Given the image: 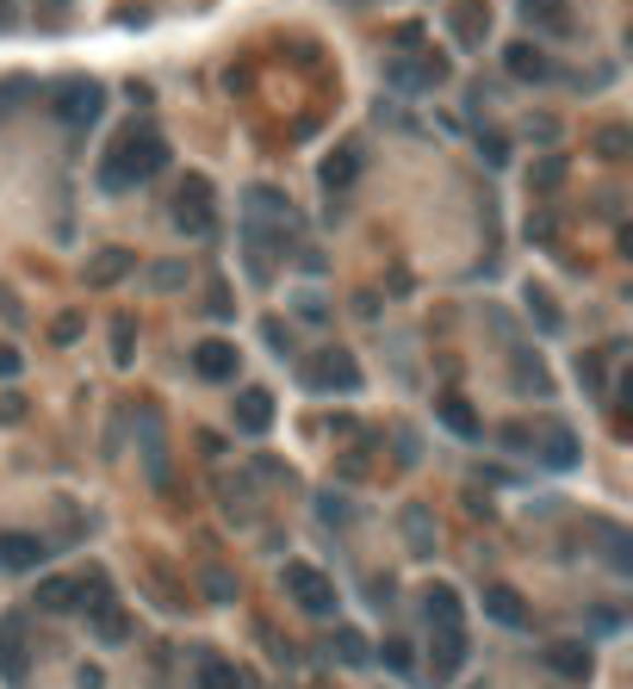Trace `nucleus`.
Masks as SVG:
<instances>
[{
    "instance_id": "nucleus-6",
    "label": "nucleus",
    "mask_w": 633,
    "mask_h": 689,
    "mask_svg": "<svg viewBox=\"0 0 633 689\" xmlns=\"http://www.w3.org/2000/svg\"><path fill=\"white\" fill-rule=\"evenodd\" d=\"M391 87H403V94H422V87H442L447 81V57L442 50H422V57H398L391 69Z\"/></svg>"
},
{
    "instance_id": "nucleus-30",
    "label": "nucleus",
    "mask_w": 633,
    "mask_h": 689,
    "mask_svg": "<svg viewBox=\"0 0 633 689\" xmlns=\"http://www.w3.org/2000/svg\"><path fill=\"white\" fill-rule=\"evenodd\" d=\"M180 280H187V268H180V261H162V268H155V287H162V292H174Z\"/></svg>"
},
{
    "instance_id": "nucleus-20",
    "label": "nucleus",
    "mask_w": 633,
    "mask_h": 689,
    "mask_svg": "<svg viewBox=\"0 0 633 689\" xmlns=\"http://www.w3.org/2000/svg\"><path fill=\"white\" fill-rule=\"evenodd\" d=\"M137 261L125 249H99L94 261H87V280H94V287H118V280H125V273H131Z\"/></svg>"
},
{
    "instance_id": "nucleus-10",
    "label": "nucleus",
    "mask_w": 633,
    "mask_h": 689,
    "mask_svg": "<svg viewBox=\"0 0 633 689\" xmlns=\"http://www.w3.org/2000/svg\"><path fill=\"white\" fill-rule=\"evenodd\" d=\"M484 621H497V628H528V603H521L509 584H484Z\"/></svg>"
},
{
    "instance_id": "nucleus-23",
    "label": "nucleus",
    "mask_w": 633,
    "mask_h": 689,
    "mask_svg": "<svg viewBox=\"0 0 633 689\" xmlns=\"http://www.w3.org/2000/svg\"><path fill=\"white\" fill-rule=\"evenodd\" d=\"M94 633L106 640V646H118V640L131 633V628H125V609H118V603H99V609H94Z\"/></svg>"
},
{
    "instance_id": "nucleus-32",
    "label": "nucleus",
    "mask_w": 633,
    "mask_h": 689,
    "mask_svg": "<svg viewBox=\"0 0 633 689\" xmlns=\"http://www.w3.org/2000/svg\"><path fill=\"white\" fill-rule=\"evenodd\" d=\"M81 336V317H57V342H75Z\"/></svg>"
},
{
    "instance_id": "nucleus-11",
    "label": "nucleus",
    "mask_w": 633,
    "mask_h": 689,
    "mask_svg": "<svg viewBox=\"0 0 633 689\" xmlns=\"http://www.w3.org/2000/svg\"><path fill=\"white\" fill-rule=\"evenodd\" d=\"M466 670V633H435V646H429V677L435 684H454Z\"/></svg>"
},
{
    "instance_id": "nucleus-17",
    "label": "nucleus",
    "mask_w": 633,
    "mask_h": 689,
    "mask_svg": "<svg viewBox=\"0 0 633 689\" xmlns=\"http://www.w3.org/2000/svg\"><path fill=\"white\" fill-rule=\"evenodd\" d=\"M81 603V577H44L38 584V609L44 615H69Z\"/></svg>"
},
{
    "instance_id": "nucleus-18",
    "label": "nucleus",
    "mask_w": 633,
    "mask_h": 689,
    "mask_svg": "<svg viewBox=\"0 0 633 689\" xmlns=\"http://www.w3.org/2000/svg\"><path fill=\"white\" fill-rule=\"evenodd\" d=\"M435 417H442V422H447V429H454L460 441H479V435H484L479 410H472L466 398H442V404H435Z\"/></svg>"
},
{
    "instance_id": "nucleus-34",
    "label": "nucleus",
    "mask_w": 633,
    "mask_h": 689,
    "mask_svg": "<svg viewBox=\"0 0 633 689\" xmlns=\"http://www.w3.org/2000/svg\"><path fill=\"white\" fill-rule=\"evenodd\" d=\"M20 20V0H0V25H13Z\"/></svg>"
},
{
    "instance_id": "nucleus-25",
    "label": "nucleus",
    "mask_w": 633,
    "mask_h": 689,
    "mask_svg": "<svg viewBox=\"0 0 633 689\" xmlns=\"http://www.w3.org/2000/svg\"><path fill=\"white\" fill-rule=\"evenodd\" d=\"M336 658H342V665H354V670H361L366 658H373V646H366V640H361V633H354V628H336Z\"/></svg>"
},
{
    "instance_id": "nucleus-21",
    "label": "nucleus",
    "mask_w": 633,
    "mask_h": 689,
    "mask_svg": "<svg viewBox=\"0 0 633 689\" xmlns=\"http://www.w3.org/2000/svg\"><path fill=\"white\" fill-rule=\"evenodd\" d=\"M354 174H361V143H342V150L324 162V180L329 187H354Z\"/></svg>"
},
{
    "instance_id": "nucleus-13",
    "label": "nucleus",
    "mask_w": 633,
    "mask_h": 689,
    "mask_svg": "<svg viewBox=\"0 0 633 689\" xmlns=\"http://www.w3.org/2000/svg\"><path fill=\"white\" fill-rule=\"evenodd\" d=\"M44 559H50V547L38 535H0V572H32Z\"/></svg>"
},
{
    "instance_id": "nucleus-31",
    "label": "nucleus",
    "mask_w": 633,
    "mask_h": 689,
    "mask_svg": "<svg viewBox=\"0 0 633 689\" xmlns=\"http://www.w3.org/2000/svg\"><path fill=\"white\" fill-rule=\"evenodd\" d=\"M596 150H602V155H621V150H628V137H621V131H602V143H596Z\"/></svg>"
},
{
    "instance_id": "nucleus-2",
    "label": "nucleus",
    "mask_w": 633,
    "mask_h": 689,
    "mask_svg": "<svg viewBox=\"0 0 633 689\" xmlns=\"http://www.w3.org/2000/svg\"><path fill=\"white\" fill-rule=\"evenodd\" d=\"M99 113H106V87H99L94 75H69L50 87V118L57 125H69V131H87V125H99Z\"/></svg>"
},
{
    "instance_id": "nucleus-26",
    "label": "nucleus",
    "mask_w": 633,
    "mask_h": 689,
    "mask_svg": "<svg viewBox=\"0 0 633 689\" xmlns=\"http://www.w3.org/2000/svg\"><path fill=\"white\" fill-rule=\"evenodd\" d=\"M528 311L540 317V329H565V317H559V305H553V292L547 287H528Z\"/></svg>"
},
{
    "instance_id": "nucleus-5",
    "label": "nucleus",
    "mask_w": 633,
    "mask_h": 689,
    "mask_svg": "<svg viewBox=\"0 0 633 689\" xmlns=\"http://www.w3.org/2000/svg\"><path fill=\"white\" fill-rule=\"evenodd\" d=\"M286 596L305 615H336V584H329L317 565H305V559H298V565H286Z\"/></svg>"
},
{
    "instance_id": "nucleus-24",
    "label": "nucleus",
    "mask_w": 633,
    "mask_h": 689,
    "mask_svg": "<svg viewBox=\"0 0 633 689\" xmlns=\"http://www.w3.org/2000/svg\"><path fill=\"white\" fill-rule=\"evenodd\" d=\"M199 689H243V670L224 665V658H206L199 665Z\"/></svg>"
},
{
    "instance_id": "nucleus-9",
    "label": "nucleus",
    "mask_w": 633,
    "mask_h": 689,
    "mask_svg": "<svg viewBox=\"0 0 633 689\" xmlns=\"http://www.w3.org/2000/svg\"><path fill=\"white\" fill-rule=\"evenodd\" d=\"M535 459L547 466V472H572L577 466V435L565 429V422H547L540 441H535Z\"/></svg>"
},
{
    "instance_id": "nucleus-14",
    "label": "nucleus",
    "mask_w": 633,
    "mask_h": 689,
    "mask_svg": "<svg viewBox=\"0 0 633 689\" xmlns=\"http://www.w3.org/2000/svg\"><path fill=\"white\" fill-rule=\"evenodd\" d=\"M547 670H559L565 684H584L590 677V646L584 640H553L547 646Z\"/></svg>"
},
{
    "instance_id": "nucleus-28",
    "label": "nucleus",
    "mask_w": 633,
    "mask_h": 689,
    "mask_svg": "<svg viewBox=\"0 0 633 689\" xmlns=\"http://www.w3.org/2000/svg\"><path fill=\"white\" fill-rule=\"evenodd\" d=\"M379 665H385V670H410V665H417V652H410V640H398V633H391V640L379 646Z\"/></svg>"
},
{
    "instance_id": "nucleus-33",
    "label": "nucleus",
    "mask_w": 633,
    "mask_h": 689,
    "mask_svg": "<svg viewBox=\"0 0 633 689\" xmlns=\"http://www.w3.org/2000/svg\"><path fill=\"white\" fill-rule=\"evenodd\" d=\"M13 373H20V354H13V348H0V379H13Z\"/></svg>"
},
{
    "instance_id": "nucleus-19",
    "label": "nucleus",
    "mask_w": 633,
    "mask_h": 689,
    "mask_svg": "<svg viewBox=\"0 0 633 689\" xmlns=\"http://www.w3.org/2000/svg\"><path fill=\"white\" fill-rule=\"evenodd\" d=\"M422 609H429V621H435V633H460V596L447 591V584H435V591L422 596Z\"/></svg>"
},
{
    "instance_id": "nucleus-29",
    "label": "nucleus",
    "mask_w": 633,
    "mask_h": 689,
    "mask_svg": "<svg viewBox=\"0 0 633 689\" xmlns=\"http://www.w3.org/2000/svg\"><path fill=\"white\" fill-rule=\"evenodd\" d=\"M484 25H491V20H484L479 7H460V13H454V32H460V44H479Z\"/></svg>"
},
{
    "instance_id": "nucleus-22",
    "label": "nucleus",
    "mask_w": 633,
    "mask_h": 689,
    "mask_svg": "<svg viewBox=\"0 0 633 689\" xmlns=\"http://www.w3.org/2000/svg\"><path fill=\"white\" fill-rule=\"evenodd\" d=\"M403 535H410V553H435V535H429V510H403Z\"/></svg>"
},
{
    "instance_id": "nucleus-8",
    "label": "nucleus",
    "mask_w": 633,
    "mask_h": 689,
    "mask_svg": "<svg viewBox=\"0 0 633 689\" xmlns=\"http://www.w3.org/2000/svg\"><path fill=\"white\" fill-rule=\"evenodd\" d=\"M231 422L243 429V435H268V429H273V392H261V385H243V392H236Z\"/></svg>"
},
{
    "instance_id": "nucleus-12",
    "label": "nucleus",
    "mask_w": 633,
    "mask_h": 689,
    "mask_svg": "<svg viewBox=\"0 0 633 689\" xmlns=\"http://www.w3.org/2000/svg\"><path fill=\"white\" fill-rule=\"evenodd\" d=\"M0 677H7V684H25V621L20 615L0 621Z\"/></svg>"
},
{
    "instance_id": "nucleus-15",
    "label": "nucleus",
    "mask_w": 633,
    "mask_h": 689,
    "mask_svg": "<svg viewBox=\"0 0 633 689\" xmlns=\"http://www.w3.org/2000/svg\"><path fill=\"white\" fill-rule=\"evenodd\" d=\"M521 20L540 25V32H572V0H516Z\"/></svg>"
},
{
    "instance_id": "nucleus-3",
    "label": "nucleus",
    "mask_w": 633,
    "mask_h": 689,
    "mask_svg": "<svg viewBox=\"0 0 633 689\" xmlns=\"http://www.w3.org/2000/svg\"><path fill=\"white\" fill-rule=\"evenodd\" d=\"M174 230L180 236H211L218 230V199H211L206 174H187V187L174 192Z\"/></svg>"
},
{
    "instance_id": "nucleus-16",
    "label": "nucleus",
    "mask_w": 633,
    "mask_h": 689,
    "mask_svg": "<svg viewBox=\"0 0 633 689\" xmlns=\"http://www.w3.org/2000/svg\"><path fill=\"white\" fill-rule=\"evenodd\" d=\"M503 62H509V75H516V81H547V75H553V62H547L540 44H509Z\"/></svg>"
},
{
    "instance_id": "nucleus-4",
    "label": "nucleus",
    "mask_w": 633,
    "mask_h": 689,
    "mask_svg": "<svg viewBox=\"0 0 633 689\" xmlns=\"http://www.w3.org/2000/svg\"><path fill=\"white\" fill-rule=\"evenodd\" d=\"M361 385V361L348 348H324L305 361V392H354Z\"/></svg>"
},
{
    "instance_id": "nucleus-1",
    "label": "nucleus",
    "mask_w": 633,
    "mask_h": 689,
    "mask_svg": "<svg viewBox=\"0 0 633 689\" xmlns=\"http://www.w3.org/2000/svg\"><path fill=\"white\" fill-rule=\"evenodd\" d=\"M162 168H168V137L155 131V125H137V131H125L113 150L99 155V187L125 192L137 180H155Z\"/></svg>"
},
{
    "instance_id": "nucleus-7",
    "label": "nucleus",
    "mask_w": 633,
    "mask_h": 689,
    "mask_svg": "<svg viewBox=\"0 0 633 689\" xmlns=\"http://www.w3.org/2000/svg\"><path fill=\"white\" fill-rule=\"evenodd\" d=\"M192 373H199V379H236V373H243V354H236V342H224V336H206V342H192Z\"/></svg>"
},
{
    "instance_id": "nucleus-27",
    "label": "nucleus",
    "mask_w": 633,
    "mask_h": 689,
    "mask_svg": "<svg viewBox=\"0 0 633 689\" xmlns=\"http://www.w3.org/2000/svg\"><path fill=\"white\" fill-rule=\"evenodd\" d=\"M131 354H137V324H131V317H118V324H113V361L131 366Z\"/></svg>"
}]
</instances>
